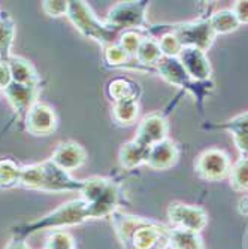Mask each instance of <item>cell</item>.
<instances>
[{"label": "cell", "mask_w": 248, "mask_h": 249, "mask_svg": "<svg viewBox=\"0 0 248 249\" xmlns=\"http://www.w3.org/2000/svg\"><path fill=\"white\" fill-rule=\"evenodd\" d=\"M79 194L87 205L88 219L111 218L112 213L118 211L121 190L117 180L100 176L84 179Z\"/></svg>", "instance_id": "3957f363"}, {"label": "cell", "mask_w": 248, "mask_h": 249, "mask_svg": "<svg viewBox=\"0 0 248 249\" xmlns=\"http://www.w3.org/2000/svg\"><path fill=\"white\" fill-rule=\"evenodd\" d=\"M17 35V24L9 12L0 11V61L8 63L12 54V47Z\"/></svg>", "instance_id": "ffe728a7"}, {"label": "cell", "mask_w": 248, "mask_h": 249, "mask_svg": "<svg viewBox=\"0 0 248 249\" xmlns=\"http://www.w3.org/2000/svg\"><path fill=\"white\" fill-rule=\"evenodd\" d=\"M147 36H150V32H145V30H127V32L120 33L118 45L130 57L134 58V55H136V53H138V50L141 47L142 40Z\"/></svg>", "instance_id": "4316f807"}, {"label": "cell", "mask_w": 248, "mask_h": 249, "mask_svg": "<svg viewBox=\"0 0 248 249\" xmlns=\"http://www.w3.org/2000/svg\"><path fill=\"white\" fill-rule=\"evenodd\" d=\"M229 180H230L232 190L238 193L248 191V158L241 157L235 164H232Z\"/></svg>", "instance_id": "484cf974"}, {"label": "cell", "mask_w": 248, "mask_h": 249, "mask_svg": "<svg viewBox=\"0 0 248 249\" xmlns=\"http://www.w3.org/2000/svg\"><path fill=\"white\" fill-rule=\"evenodd\" d=\"M139 114V100H121L112 105V120L120 125H132Z\"/></svg>", "instance_id": "cb8c5ba5"}, {"label": "cell", "mask_w": 248, "mask_h": 249, "mask_svg": "<svg viewBox=\"0 0 248 249\" xmlns=\"http://www.w3.org/2000/svg\"><path fill=\"white\" fill-rule=\"evenodd\" d=\"M179 63L183 64L186 72L190 75L191 79L197 82H207L211 81L212 67L208 58V54L199 48L186 47L181 50L178 55Z\"/></svg>", "instance_id": "4fadbf2b"}, {"label": "cell", "mask_w": 248, "mask_h": 249, "mask_svg": "<svg viewBox=\"0 0 248 249\" xmlns=\"http://www.w3.org/2000/svg\"><path fill=\"white\" fill-rule=\"evenodd\" d=\"M232 11L235 12L239 24H248V0H238V2H235Z\"/></svg>", "instance_id": "1f68e13d"}, {"label": "cell", "mask_w": 248, "mask_h": 249, "mask_svg": "<svg viewBox=\"0 0 248 249\" xmlns=\"http://www.w3.org/2000/svg\"><path fill=\"white\" fill-rule=\"evenodd\" d=\"M154 71H155V75H159L168 84L178 87V88H183L186 91L191 93L194 99L197 100L199 109L202 112V109H204L202 103L205 100V96L214 88V84L211 81L197 82L191 79L190 75L183 67V64L179 63L178 57H162L160 61L154 67Z\"/></svg>", "instance_id": "5b68a950"}, {"label": "cell", "mask_w": 248, "mask_h": 249, "mask_svg": "<svg viewBox=\"0 0 248 249\" xmlns=\"http://www.w3.org/2000/svg\"><path fill=\"white\" fill-rule=\"evenodd\" d=\"M40 88L42 85H21L12 82L3 91L18 123L24 124L30 109L39 102Z\"/></svg>", "instance_id": "30bf717a"}, {"label": "cell", "mask_w": 248, "mask_h": 249, "mask_svg": "<svg viewBox=\"0 0 248 249\" xmlns=\"http://www.w3.org/2000/svg\"><path fill=\"white\" fill-rule=\"evenodd\" d=\"M169 249H205L200 233L169 227Z\"/></svg>", "instance_id": "7402d4cb"}, {"label": "cell", "mask_w": 248, "mask_h": 249, "mask_svg": "<svg viewBox=\"0 0 248 249\" xmlns=\"http://www.w3.org/2000/svg\"><path fill=\"white\" fill-rule=\"evenodd\" d=\"M157 40H159L163 57H178L183 50L178 37L172 32H165L160 37H157Z\"/></svg>", "instance_id": "f546056e"}, {"label": "cell", "mask_w": 248, "mask_h": 249, "mask_svg": "<svg viewBox=\"0 0 248 249\" xmlns=\"http://www.w3.org/2000/svg\"><path fill=\"white\" fill-rule=\"evenodd\" d=\"M12 82L21 84V85H42V79L35 69V66L24 57L21 55H12L8 61Z\"/></svg>", "instance_id": "2e32d148"}, {"label": "cell", "mask_w": 248, "mask_h": 249, "mask_svg": "<svg viewBox=\"0 0 248 249\" xmlns=\"http://www.w3.org/2000/svg\"><path fill=\"white\" fill-rule=\"evenodd\" d=\"M42 11L51 18L67 17L69 0H45V2H42Z\"/></svg>", "instance_id": "4dcf8cb0"}, {"label": "cell", "mask_w": 248, "mask_h": 249, "mask_svg": "<svg viewBox=\"0 0 248 249\" xmlns=\"http://www.w3.org/2000/svg\"><path fill=\"white\" fill-rule=\"evenodd\" d=\"M232 169V160L229 154L220 148H208L200 152L194 161L196 175L208 180V182H218V180L229 178Z\"/></svg>", "instance_id": "ba28073f"}, {"label": "cell", "mask_w": 248, "mask_h": 249, "mask_svg": "<svg viewBox=\"0 0 248 249\" xmlns=\"http://www.w3.org/2000/svg\"><path fill=\"white\" fill-rule=\"evenodd\" d=\"M169 32H172L178 37L183 48L191 47V48H199L205 53L212 47V43L217 37L208 18H199L194 21L172 24Z\"/></svg>", "instance_id": "52a82bcc"}, {"label": "cell", "mask_w": 248, "mask_h": 249, "mask_svg": "<svg viewBox=\"0 0 248 249\" xmlns=\"http://www.w3.org/2000/svg\"><path fill=\"white\" fill-rule=\"evenodd\" d=\"M21 167L12 158H0V190H12L19 187Z\"/></svg>", "instance_id": "d4e9b609"}, {"label": "cell", "mask_w": 248, "mask_h": 249, "mask_svg": "<svg viewBox=\"0 0 248 249\" xmlns=\"http://www.w3.org/2000/svg\"><path fill=\"white\" fill-rule=\"evenodd\" d=\"M106 93L108 97L112 100V103H115L121 100H139L142 89L136 81L120 76L108 82Z\"/></svg>", "instance_id": "e0dca14e"}, {"label": "cell", "mask_w": 248, "mask_h": 249, "mask_svg": "<svg viewBox=\"0 0 248 249\" xmlns=\"http://www.w3.org/2000/svg\"><path fill=\"white\" fill-rule=\"evenodd\" d=\"M102 57H103L105 66L109 67V69H129V71H138L139 69L138 61L133 57H130L120 47L118 42L105 47Z\"/></svg>", "instance_id": "44dd1931"}, {"label": "cell", "mask_w": 248, "mask_h": 249, "mask_svg": "<svg viewBox=\"0 0 248 249\" xmlns=\"http://www.w3.org/2000/svg\"><path fill=\"white\" fill-rule=\"evenodd\" d=\"M5 249H30V246H29V243L24 239L11 237V240L8 242Z\"/></svg>", "instance_id": "836d02e7"}, {"label": "cell", "mask_w": 248, "mask_h": 249, "mask_svg": "<svg viewBox=\"0 0 248 249\" xmlns=\"http://www.w3.org/2000/svg\"><path fill=\"white\" fill-rule=\"evenodd\" d=\"M19 187L45 193H81L84 180H78L57 167L50 158L42 163H35L21 167Z\"/></svg>", "instance_id": "6da1fadb"}, {"label": "cell", "mask_w": 248, "mask_h": 249, "mask_svg": "<svg viewBox=\"0 0 248 249\" xmlns=\"http://www.w3.org/2000/svg\"><path fill=\"white\" fill-rule=\"evenodd\" d=\"M168 219L171 227L200 233L208 225V213L204 208L175 201L168 208Z\"/></svg>", "instance_id": "9c48e42d"}, {"label": "cell", "mask_w": 248, "mask_h": 249, "mask_svg": "<svg viewBox=\"0 0 248 249\" xmlns=\"http://www.w3.org/2000/svg\"><path fill=\"white\" fill-rule=\"evenodd\" d=\"M11 84H12V76H11L9 64L5 61H0V91H5Z\"/></svg>", "instance_id": "d6a6232c"}, {"label": "cell", "mask_w": 248, "mask_h": 249, "mask_svg": "<svg viewBox=\"0 0 248 249\" xmlns=\"http://www.w3.org/2000/svg\"><path fill=\"white\" fill-rule=\"evenodd\" d=\"M205 130H228L233 134H248V112H244V114H239L236 117H233L229 121L224 123H218V124H212L208 123L204 125Z\"/></svg>", "instance_id": "83f0119b"}, {"label": "cell", "mask_w": 248, "mask_h": 249, "mask_svg": "<svg viewBox=\"0 0 248 249\" xmlns=\"http://www.w3.org/2000/svg\"><path fill=\"white\" fill-rule=\"evenodd\" d=\"M210 24L214 33L218 35H228L239 29V21L232 9H220L208 17Z\"/></svg>", "instance_id": "603a6c76"}, {"label": "cell", "mask_w": 248, "mask_h": 249, "mask_svg": "<svg viewBox=\"0 0 248 249\" xmlns=\"http://www.w3.org/2000/svg\"><path fill=\"white\" fill-rule=\"evenodd\" d=\"M162 57H163V54L160 50L159 40H157V37L150 35L142 40L136 55H134V60L141 64L144 72H150V73L155 75L154 67L157 66V63L160 61Z\"/></svg>", "instance_id": "d6986e66"}, {"label": "cell", "mask_w": 248, "mask_h": 249, "mask_svg": "<svg viewBox=\"0 0 248 249\" xmlns=\"http://www.w3.org/2000/svg\"><path fill=\"white\" fill-rule=\"evenodd\" d=\"M238 209H239V212H241L242 215L248 216V196H244V197L239 200V203H238Z\"/></svg>", "instance_id": "e575fe53"}, {"label": "cell", "mask_w": 248, "mask_h": 249, "mask_svg": "<svg viewBox=\"0 0 248 249\" xmlns=\"http://www.w3.org/2000/svg\"><path fill=\"white\" fill-rule=\"evenodd\" d=\"M50 160L61 170L71 173L85 164L87 151L75 141H66L57 145Z\"/></svg>", "instance_id": "5bb4252c"}, {"label": "cell", "mask_w": 248, "mask_h": 249, "mask_svg": "<svg viewBox=\"0 0 248 249\" xmlns=\"http://www.w3.org/2000/svg\"><path fill=\"white\" fill-rule=\"evenodd\" d=\"M179 155H181V152H179L178 145L168 138L150 148L145 166L153 170H168L178 163Z\"/></svg>", "instance_id": "9a60e30c"}, {"label": "cell", "mask_w": 248, "mask_h": 249, "mask_svg": "<svg viewBox=\"0 0 248 249\" xmlns=\"http://www.w3.org/2000/svg\"><path fill=\"white\" fill-rule=\"evenodd\" d=\"M45 249H76V243L71 233L64 230H56L47 237Z\"/></svg>", "instance_id": "f1b7e54d"}, {"label": "cell", "mask_w": 248, "mask_h": 249, "mask_svg": "<svg viewBox=\"0 0 248 249\" xmlns=\"http://www.w3.org/2000/svg\"><path fill=\"white\" fill-rule=\"evenodd\" d=\"M148 2H120L106 15V26L118 33L127 30L150 32L151 26L147 19Z\"/></svg>", "instance_id": "8992f818"}, {"label": "cell", "mask_w": 248, "mask_h": 249, "mask_svg": "<svg viewBox=\"0 0 248 249\" xmlns=\"http://www.w3.org/2000/svg\"><path fill=\"white\" fill-rule=\"evenodd\" d=\"M169 124L168 120L160 112H153V114L144 117L136 128V136L133 138L134 142H138L142 146L151 148L155 143H159L168 139Z\"/></svg>", "instance_id": "8fae6325"}, {"label": "cell", "mask_w": 248, "mask_h": 249, "mask_svg": "<svg viewBox=\"0 0 248 249\" xmlns=\"http://www.w3.org/2000/svg\"><path fill=\"white\" fill-rule=\"evenodd\" d=\"M169 231V230H168ZM153 249H169V234H168V237L160 243V245H157L155 248H153Z\"/></svg>", "instance_id": "d590c367"}, {"label": "cell", "mask_w": 248, "mask_h": 249, "mask_svg": "<svg viewBox=\"0 0 248 249\" xmlns=\"http://www.w3.org/2000/svg\"><path fill=\"white\" fill-rule=\"evenodd\" d=\"M67 18L84 37L97 42L102 48L118 42L120 33L106 26L105 21H100L84 0H71Z\"/></svg>", "instance_id": "277c9868"}, {"label": "cell", "mask_w": 248, "mask_h": 249, "mask_svg": "<svg viewBox=\"0 0 248 249\" xmlns=\"http://www.w3.org/2000/svg\"><path fill=\"white\" fill-rule=\"evenodd\" d=\"M57 124L56 110L47 103L38 102L26 117L24 128L33 136H48L56 131Z\"/></svg>", "instance_id": "7c38bea8"}, {"label": "cell", "mask_w": 248, "mask_h": 249, "mask_svg": "<svg viewBox=\"0 0 248 249\" xmlns=\"http://www.w3.org/2000/svg\"><path fill=\"white\" fill-rule=\"evenodd\" d=\"M87 205L82 198H74L60 205L57 209L48 212L35 221L18 224L12 227V237L27 239L32 234L45 230H60L66 227H74L87 221Z\"/></svg>", "instance_id": "7a4b0ae2"}, {"label": "cell", "mask_w": 248, "mask_h": 249, "mask_svg": "<svg viewBox=\"0 0 248 249\" xmlns=\"http://www.w3.org/2000/svg\"><path fill=\"white\" fill-rule=\"evenodd\" d=\"M150 148L139 145L133 139L130 142H126L121 145L118 152V160L124 170H134L141 167L142 164H147Z\"/></svg>", "instance_id": "ac0fdd59"}]
</instances>
